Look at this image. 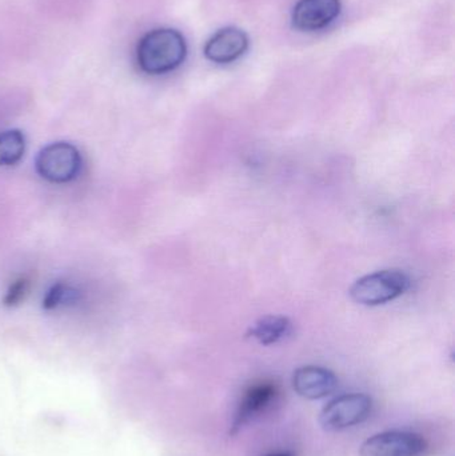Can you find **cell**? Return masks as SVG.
<instances>
[{"mask_svg": "<svg viewBox=\"0 0 455 456\" xmlns=\"http://www.w3.org/2000/svg\"><path fill=\"white\" fill-rule=\"evenodd\" d=\"M186 55V39L174 28H157L147 32L136 48L139 67L150 75L174 71L183 63Z\"/></svg>", "mask_w": 455, "mask_h": 456, "instance_id": "6da1fadb", "label": "cell"}, {"mask_svg": "<svg viewBox=\"0 0 455 456\" xmlns=\"http://www.w3.org/2000/svg\"><path fill=\"white\" fill-rule=\"evenodd\" d=\"M410 284V276L405 271L389 268L362 276L354 281L349 292L358 305L374 307L402 297Z\"/></svg>", "mask_w": 455, "mask_h": 456, "instance_id": "7a4b0ae2", "label": "cell"}, {"mask_svg": "<svg viewBox=\"0 0 455 456\" xmlns=\"http://www.w3.org/2000/svg\"><path fill=\"white\" fill-rule=\"evenodd\" d=\"M35 168L50 183H69L79 175L82 155L74 144L56 142L48 144L37 154Z\"/></svg>", "mask_w": 455, "mask_h": 456, "instance_id": "3957f363", "label": "cell"}, {"mask_svg": "<svg viewBox=\"0 0 455 456\" xmlns=\"http://www.w3.org/2000/svg\"><path fill=\"white\" fill-rule=\"evenodd\" d=\"M373 399L366 394H344L331 399L320 414V425L326 431H342L361 425L370 417Z\"/></svg>", "mask_w": 455, "mask_h": 456, "instance_id": "277c9868", "label": "cell"}, {"mask_svg": "<svg viewBox=\"0 0 455 456\" xmlns=\"http://www.w3.org/2000/svg\"><path fill=\"white\" fill-rule=\"evenodd\" d=\"M427 449L421 436L410 431L390 430L363 442L361 456H419Z\"/></svg>", "mask_w": 455, "mask_h": 456, "instance_id": "5b68a950", "label": "cell"}, {"mask_svg": "<svg viewBox=\"0 0 455 456\" xmlns=\"http://www.w3.org/2000/svg\"><path fill=\"white\" fill-rule=\"evenodd\" d=\"M341 11V0H299L291 13V21L299 31H321L333 24Z\"/></svg>", "mask_w": 455, "mask_h": 456, "instance_id": "8992f818", "label": "cell"}, {"mask_svg": "<svg viewBox=\"0 0 455 456\" xmlns=\"http://www.w3.org/2000/svg\"><path fill=\"white\" fill-rule=\"evenodd\" d=\"M293 387L302 398L320 401L336 393L338 388V378L331 370L325 367H299L293 374Z\"/></svg>", "mask_w": 455, "mask_h": 456, "instance_id": "52a82bcc", "label": "cell"}, {"mask_svg": "<svg viewBox=\"0 0 455 456\" xmlns=\"http://www.w3.org/2000/svg\"><path fill=\"white\" fill-rule=\"evenodd\" d=\"M248 37L237 27H224L213 35L205 45V56L216 64H229L245 55Z\"/></svg>", "mask_w": 455, "mask_h": 456, "instance_id": "ba28073f", "label": "cell"}, {"mask_svg": "<svg viewBox=\"0 0 455 456\" xmlns=\"http://www.w3.org/2000/svg\"><path fill=\"white\" fill-rule=\"evenodd\" d=\"M277 394V387L272 383L262 382L258 383V385L251 386L246 391L242 402H240V407H238L234 423H232L234 430H240V428L251 422L254 418L261 415L270 406V403L274 401Z\"/></svg>", "mask_w": 455, "mask_h": 456, "instance_id": "9c48e42d", "label": "cell"}, {"mask_svg": "<svg viewBox=\"0 0 455 456\" xmlns=\"http://www.w3.org/2000/svg\"><path fill=\"white\" fill-rule=\"evenodd\" d=\"M293 334V323L288 316L266 315L248 329V337L264 346H272Z\"/></svg>", "mask_w": 455, "mask_h": 456, "instance_id": "30bf717a", "label": "cell"}, {"mask_svg": "<svg viewBox=\"0 0 455 456\" xmlns=\"http://www.w3.org/2000/svg\"><path fill=\"white\" fill-rule=\"evenodd\" d=\"M26 151V138L19 130L0 133V167H10L20 162Z\"/></svg>", "mask_w": 455, "mask_h": 456, "instance_id": "8fae6325", "label": "cell"}, {"mask_svg": "<svg viewBox=\"0 0 455 456\" xmlns=\"http://www.w3.org/2000/svg\"><path fill=\"white\" fill-rule=\"evenodd\" d=\"M29 281L27 278H19L11 284L4 297V305L8 307L19 305L28 292Z\"/></svg>", "mask_w": 455, "mask_h": 456, "instance_id": "7c38bea8", "label": "cell"}, {"mask_svg": "<svg viewBox=\"0 0 455 456\" xmlns=\"http://www.w3.org/2000/svg\"><path fill=\"white\" fill-rule=\"evenodd\" d=\"M71 294L72 291L69 286H64L61 283L55 284L45 295V300H43V307L47 308V310L58 307L59 305L64 302V299H69Z\"/></svg>", "mask_w": 455, "mask_h": 456, "instance_id": "4fadbf2b", "label": "cell"}, {"mask_svg": "<svg viewBox=\"0 0 455 456\" xmlns=\"http://www.w3.org/2000/svg\"><path fill=\"white\" fill-rule=\"evenodd\" d=\"M267 456H293L290 452H275V454L267 455Z\"/></svg>", "mask_w": 455, "mask_h": 456, "instance_id": "5bb4252c", "label": "cell"}]
</instances>
